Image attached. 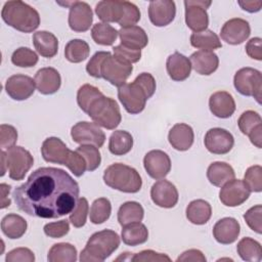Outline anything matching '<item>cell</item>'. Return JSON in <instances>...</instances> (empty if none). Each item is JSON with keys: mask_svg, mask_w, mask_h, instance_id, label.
Returning <instances> with one entry per match:
<instances>
[{"mask_svg": "<svg viewBox=\"0 0 262 262\" xmlns=\"http://www.w3.org/2000/svg\"><path fill=\"white\" fill-rule=\"evenodd\" d=\"M79 193V184L64 170L42 167L14 188L12 196L17 208L26 214L56 219L73 211Z\"/></svg>", "mask_w": 262, "mask_h": 262, "instance_id": "6da1fadb", "label": "cell"}, {"mask_svg": "<svg viewBox=\"0 0 262 262\" xmlns=\"http://www.w3.org/2000/svg\"><path fill=\"white\" fill-rule=\"evenodd\" d=\"M41 154L47 163L67 166L77 177H80L87 170L86 162L76 150L68 148L66 143L58 137L46 138L41 146Z\"/></svg>", "mask_w": 262, "mask_h": 262, "instance_id": "7a4b0ae2", "label": "cell"}, {"mask_svg": "<svg viewBox=\"0 0 262 262\" xmlns=\"http://www.w3.org/2000/svg\"><path fill=\"white\" fill-rule=\"evenodd\" d=\"M1 16L8 26L23 33H31L40 25L38 11L20 0L5 2Z\"/></svg>", "mask_w": 262, "mask_h": 262, "instance_id": "3957f363", "label": "cell"}, {"mask_svg": "<svg viewBox=\"0 0 262 262\" xmlns=\"http://www.w3.org/2000/svg\"><path fill=\"white\" fill-rule=\"evenodd\" d=\"M120 246L118 233L111 229H103L93 233L85 248L81 251V262H102Z\"/></svg>", "mask_w": 262, "mask_h": 262, "instance_id": "277c9868", "label": "cell"}, {"mask_svg": "<svg viewBox=\"0 0 262 262\" xmlns=\"http://www.w3.org/2000/svg\"><path fill=\"white\" fill-rule=\"evenodd\" d=\"M103 181L111 188L126 193L138 192L142 186L139 173L134 168L122 163L110 165L104 170Z\"/></svg>", "mask_w": 262, "mask_h": 262, "instance_id": "5b68a950", "label": "cell"}, {"mask_svg": "<svg viewBox=\"0 0 262 262\" xmlns=\"http://www.w3.org/2000/svg\"><path fill=\"white\" fill-rule=\"evenodd\" d=\"M87 115L96 125L107 130L116 129L122 121L120 107L117 101L104 95L93 101L87 112Z\"/></svg>", "mask_w": 262, "mask_h": 262, "instance_id": "8992f818", "label": "cell"}, {"mask_svg": "<svg viewBox=\"0 0 262 262\" xmlns=\"http://www.w3.org/2000/svg\"><path fill=\"white\" fill-rule=\"evenodd\" d=\"M234 88L238 93L245 96H253L258 103H261L262 75L253 68L239 69L233 78Z\"/></svg>", "mask_w": 262, "mask_h": 262, "instance_id": "52a82bcc", "label": "cell"}, {"mask_svg": "<svg viewBox=\"0 0 262 262\" xmlns=\"http://www.w3.org/2000/svg\"><path fill=\"white\" fill-rule=\"evenodd\" d=\"M7 170L12 180H23L34 164V159L29 150L21 146H11L5 151Z\"/></svg>", "mask_w": 262, "mask_h": 262, "instance_id": "ba28073f", "label": "cell"}, {"mask_svg": "<svg viewBox=\"0 0 262 262\" xmlns=\"http://www.w3.org/2000/svg\"><path fill=\"white\" fill-rule=\"evenodd\" d=\"M118 97L124 108L132 115L141 113L148 99L144 90L135 81L120 86L118 88Z\"/></svg>", "mask_w": 262, "mask_h": 262, "instance_id": "9c48e42d", "label": "cell"}, {"mask_svg": "<svg viewBox=\"0 0 262 262\" xmlns=\"http://www.w3.org/2000/svg\"><path fill=\"white\" fill-rule=\"evenodd\" d=\"M133 67L114 55H108L102 62L100 68L101 78L110 82L112 85L120 87L124 85L132 74Z\"/></svg>", "mask_w": 262, "mask_h": 262, "instance_id": "30bf717a", "label": "cell"}, {"mask_svg": "<svg viewBox=\"0 0 262 262\" xmlns=\"http://www.w3.org/2000/svg\"><path fill=\"white\" fill-rule=\"evenodd\" d=\"M211 1L204 0H186L185 6V23L193 33L203 32L209 26V15L207 8L211 5Z\"/></svg>", "mask_w": 262, "mask_h": 262, "instance_id": "8fae6325", "label": "cell"}, {"mask_svg": "<svg viewBox=\"0 0 262 262\" xmlns=\"http://www.w3.org/2000/svg\"><path fill=\"white\" fill-rule=\"evenodd\" d=\"M71 136L76 143L91 144L101 147L105 141V134L98 125L90 122H78L71 129Z\"/></svg>", "mask_w": 262, "mask_h": 262, "instance_id": "7c38bea8", "label": "cell"}, {"mask_svg": "<svg viewBox=\"0 0 262 262\" xmlns=\"http://www.w3.org/2000/svg\"><path fill=\"white\" fill-rule=\"evenodd\" d=\"M204 143L211 154L225 155L233 147L234 138L232 134L225 129L212 128L207 131Z\"/></svg>", "mask_w": 262, "mask_h": 262, "instance_id": "4fadbf2b", "label": "cell"}, {"mask_svg": "<svg viewBox=\"0 0 262 262\" xmlns=\"http://www.w3.org/2000/svg\"><path fill=\"white\" fill-rule=\"evenodd\" d=\"M143 166L151 178L160 180L164 179L169 174L171 170V160L165 151L152 149L144 156Z\"/></svg>", "mask_w": 262, "mask_h": 262, "instance_id": "5bb4252c", "label": "cell"}, {"mask_svg": "<svg viewBox=\"0 0 262 262\" xmlns=\"http://www.w3.org/2000/svg\"><path fill=\"white\" fill-rule=\"evenodd\" d=\"M250 193L251 190L244 180L232 179L222 186L219 192V199L227 207H237L249 199Z\"/></svg>", "mask_w": 262, "mask_h": 262, "instance_id": "9a60e30c", "label": "cell"}, {"mask_svg": "<svg viewBox=\"0 0 262 262\" xmlns=\"http://www.w3.org/2000/svg\"><path fill=\"white\" fill-rule=\"evenodd\" d=\"M93 21V12L88 3L74 1L69 12V27L72 31L82 33L90 29Z\"/></svg>", "mask_w": 262, "mask_h": 262, "instance_id": "2e32d148", "label": "cell"}, {"mask_svg": "<svg viewBox=\"0 0 262 262\" xmlns=\"http://www.w3.org/2000/svg\"><path fill=\"white\" fill-rule=\"evenodd\" d=\"M251 34L249 23L239 17L227 20L221 28L220 36L223 41L230 45H238L246 41Z\"/></svg>", "mask_w": 262, "mask_h": 262, "instance_id": "e0dca14e", "label": "cell"}, {"mask_svg": "<svg viewBox=\"0 0 262 262\" xmlns=\"http://www.w3.org/2000/svg\"><path fill=\"white\" fill-rule=\"evenodd\" d=\"M176 15L175 2L171 0H155L148 5V17L156 27H165L173 21Z\"/></svg>", "mask_w": 262, "mask_h": 262, "instance_id": "ac0fdd59", "label": "cell"}, {"mask_svg": "<svg viewBox=\"0 0 262 262\" xmlns=\"http://www.w3.org/2000/svg\"><path fill=\"white\" fill-rule=\"evenodd\" d=\"M35 81L26 75L17 74L9 77L5 84L6 93L14 100H26L35 92Z\"/></svg>", "mask_w": 262, "mask_h": 262, "instance_id": "d6986e66", "label": "cell"}, {"mask_svg": "<svg viewBox=\"0 0 262 262\" xmlns=\"http://www.w3.org/2000/svg\"><path fill=\"white\" fill-rule=\"evenodd\" d=\"M152 202L161 208H173L178 202V190L176 186L168 180L157 181L150 189Z\"/></svg>", "mask_w": 262, "mask_h": 262, "instance_id": "ffe728a7", "label": "cell"}, {"mask_svg": "<svg viewBox=\"0 0 262 262\" xmlns=\"http://www.w3.org/2000/svg\"><path fill=\"white\" fill-rule=\"evenodd\" d=\"M37 90L44 95H50L57 92L61 85V78L54 68L40 69L34 78Z\"/></svg>", "mask_w": 262, "mask_h": 262, "instance_id": "44dd1931", "label": "cell"}, {"mask_svg": "<svg viewBox=\"0 0 262 262\" xmlns=\"http://www.w3.org/2000/svg\"><path fill=\"white\" fill-rule=\"evenodd\" d=\"M126 2L118 0L99 1L95 6V13L103 23H120L126 13Z\"/></svg>", "mask_w": 262, "mask_h": 262, "instance_id": "7402d4cb", "label": "cell"}, {"mask_svg": "<svg viewBox=\"0 0 262 262\" xmlns=\"http://www.w3.org/2000/svg\"><path fill=\"white\" fill-rule=\"evenodd\" d=\"M241 232V225L236 219L225 217L218 220L213 227V236L222 245L234 243Z\"/></svg>", "mask_w": 262, "mask_h": 262, "instance_id": "603a6c76", "label": "cell"}, {"mask_svg": "<svg viewBox=\"0 0 262 262\" xmlns=\"http://www.w3.org/2000/svg\"><path fill=\"white\" fill-rule=\"evenodd\" d=\"M211 113L221 119L229 118L235 111V101L232 95L226 91L214 92L209 98Z\"/></svg>", "mask_w": 262, "mask_h": 262, "instance_id": "cb8c5ba5", "label": "cell"}, {"mask_svg": "<svg viewBox=\"0 0 262 262\" xmlns=\"http://www.w3.org/2000/svg\"><path fill=\"white\" fill-rule=\"evenodd\" d=\"M166 69L169 77L173 81H184L186 80L191 72V63L188 57L175 51L168 56L166 61Z\"/></svg>", "mask_w": 262, "mask_h": 262, "instance_id": "d4e9b609", "label": "cell"}, {"mask_svg": "<svg viewBox=\"0 0 262 262\" xmlns=\"http://www.w3.org/2000/svg\"><path fill=\"white\" fill-rule=\"evenodd\" d=\"M168 140L173 148L180 151L187 150L191 147L194 140L193 130L187 124H175L169 131Z\"/></svg>", "mask_w": 262, "mask_h": 262, "instance_id": "484cf974", "label": "cell"}, {"mask_svg": "<svg viewBox=\"0 0 262 262\" xmlns=\"http://www.w3.org/2000/svg\"><path fill=\"white\" fill-rule=\"evenodd\" d=\"M191 68L200 75L209 76L219 66V58L216 53L209 50H199L190 55Z\"/></svg>", "mask_w": 262, "mask_h": 262, "instance_id": "4316f807", "label": "cell"}, {"mask_svg": "<svg viewBox=\"0 0 262 262\" xmlns=\"http://www.w3.org/2000/svg\"><path fill=\"white\" fill-rule=\"evenodd\" d=\"M121 44L136 50H141L148 43V38L145 31L138 26L124 27L119 30Z\"/></svg>", "mask_w": 262, "mask_h": 262, "instance_id": "83f0119b", "label": "cell"}, {"mask_svg": "<svg viewBox=\"0 0 262 262\" xmlns=\"http://www.w3.org/2000/svg\"><path fill=\"white\" fill-rule=\"evenodd\" d=\"M33 44L37 52L46 58L56 55L58 40L54 34L47 31H38L33 35Z\"/></svg>", "mask_w": 262, "mask_h": 262, "instance_id": "f1b7e54d", "label": "cell"}, {"mask_svg": "<svg viewBox=\"0 0 262 262\" xmlns=\"http://www.w3.org/2000/svg\"><path fill=\"white\" fill-rule=\"evenodd\" d=\"M235 172L233 168L225 162H214L207 169V178L211 184L222 187L228 181L234 179Z\"/></svg>", "mask_w": 262, "mask_h": 262, "instance_id": "f546056e", "label": "cell"}, {"mask_svg": "<svg viewBox=\"0 0 262 262\" xmlns=\"http://www.w3.org/2000/svg\"><path fill=\"white\" fill-rule=\"evenodd\" d=\"M186 218L196 225L206 224L212 215V207L205 200H194L186 207Z\"/></svg>", "mask_w": 262, "mask_h": 262, "instance_id": "4dcf8cb0", "label": "cell"}, {"mask_svg": "<svg viewBox=\"0 0 262 262\" xmlns=\"http://www.w3.org/2000/svg\"><path fill=\"white\" fill-rule=\"evenodd\" d=\"M121 237L125 245L135 247L147 241L148 230L146 226L140 222L130 223L123 226Z\"/></svg>", "mask_w": 262, "mask_h": 262, "instance_id": "1f68e13d", "label": "cell"}, {"mask_svg": "<svg viewBox=\"0 0 262 262\" xmlns=\"http://www.w3.org/2000/svg\"><path fill=\"white\" fill-rule=\"evenodd\" d=\"M27 221L17 214L5 215L1 220L2 232L9 238L21 237L27 231Z\"/></svg>", "mask_w": 262, "mask_h": 262, "instance_id": "d6a6232c", "label": "cell"}, {"mask_svg": "<svg viewBox=\"0 0 262 262\" xmlns=\"http://www.w3.org/2000/svg\"><path fill=\"white\" fill-rule=\"evenodd\" d=\"M133 146L132 135L125 130H116L110 136L108 149L115 156L128 154Z\"/></svg>", "mask_w": 262, "mask_h": 262, "instance_id": "836d02e7", "label": "cell"}, {"mask_svg": "<svg viewBox=\"0 0 262 262\" xmlns=\"http://www.w3.org/2000/svg\"><path fill=\"white\" fill-rule=\"evenodd\" d=\"M144 210L142 206L134 201L126 202L120 206L118 211V221L124 226L134 222H140L143 219Z\"/></svg>", "mask_w": 262, "mask_h": 262, "instance_id": "e575fe53", "label": "cell"}, {"mask_svg": "<svg viewBox=\"0 0 262 262\" xmlns=\"http://www.w3.org/2000/svg\"><path fill=\"white\" fill-rule=\"evenodd\" d=\"M238 256L248 262H259L262 259V249L259 242L251 237L242 238L236 246Z\"/></svg>", "mask_w": 262, "mask_h": 262, "instance_id": "d590c367", "label": "cell"}, {"mask_svg": "<svg viewBox=\"0 0 262 262\" xmlns=\"http://www.w3.org/2000/svg\"><path fill=\"white\" fill-rule=\"evenodd\" d=\"M190 44L194 48L209 51L222 47L219 37L211 30L192 33L190 36Z\"/></svg>", "mask_w": 262, "mask_h": 262, "instance_id": "8d00e7d4", "label": "cell"}, {"mask_svg": "<svg viewBox=\"0 0 262 262\" xmlns=\"http://www.w3.org/2000/svg\"><path fill=\"white\" fill-rule=\"evenodd\" d=\"M90 53L89 45L81 39H73L69 41L64 47V57L73 63L84 61Z\"/></svg>", "mask_w": 262, "mask_h": 262, "instance_id": "74e56055", "label": "cell"}, {"mask_svg": "<svg viewBox=\"0 0 262 262\" xmlns=\"http://www.w3.org/2000/svg\"><path fill=\"white\" fill-rule=\"evenodd\" d=\"M49 262H75L77 260V249L69 243L54 244L48 251Z\"/></svg>", "mask_w": 262, "mask_h": 262, "instance_id": "f35d334b", "label": "cell"}, {"mask_svg": "<svg viewBox=\"0 0 262 262\" xmlns=\"http://www.w3.org/2000/svg\"><path fill=\"white\" fill-rule=\"evenodd\" d=\"M119 35L113 26L106 23H97L91 29V37L96 44L103 46H111L116 41Z\"/></svg>", "mask_w": 262, "mask_h": 262, "instance_id": "ab89813d", "label": "cell"}, {"mask_svg": "<svg viewBox=\"0 0 262 262\" xmlns=\"http://www.w3.org/2000/svg\"><path fill=\"white\" fill-rule=\"evenodd\" d=\"M111 213L112 205L110 200L106 198H99L92 203L89 218L93 224H101L110 218Z\"/></svg>", "mask_w": 262, "mask_h": 262, "instance_id": "60d3db41", "label": "cell"}, {"mask_svg": "<svg viewBox=\"0 0 262 262\" xmlns=\"http://www.w3.org/2000/svg\"><path fill=\"white\" fill-rule=\"evenodd\" d=\"M102 92L93 85L84 84L82 85L77 92V102L79 107L87 114L90 105L98 97L102 96Z\"/></svg>", "mask_w": 262, "mask_h": 262, "instance_id": "b9f144b4", "label": "cell"}, {"mask_svg": "<svg viewBox=\"0 0 262 262\" xmlns=\"http://www.w3.org/2000/svg\"><path fill=\"white\" fill-rule=\"evenodd\" d=\"M38 55L28 47H19L13 51L11 62L19 68H32L38 62Z\"/></svg>", "mask_w": 262, "mask_h": 262, "instance_id": "7bdbcfd3", "label": "cell"}, {"mask_svg": "<svg viewBox=\"0 0 262 262\" xmlns=\"http://www.w3.org/2000/svg\"><path fill=\"white\" fill-rule=\"evenodd\" d=\"M237 125L243 134L249 135L257 128L262 127V119L257 112L246 111L241 115Z\"/></svg>", "mask_w": 262, "mask_h": 262, "instance_id": "ee69618b", "label": "cell"}, {"mask_svg": "<svg viewBox=\"0 0 262 262\" xmlns=\"http://www.w3.org/2000/svg\"><path fill=\"white\" fill-rule=\"evenodd\" d=\"M76 151L81 155L85 160L87 171L92 172L99 167L101 162V156L98 147L91 144H82L76 149Z\"/></svg>", "mask_w": 262, "mask_h": 262, "instance_id": "f6af8a7d", "label": "cell"}, {"mask_svg": "<svg viewBox=\"0 0 262 262\" xmlns=\"http://www.w3.org/2000/svg\"><path fill=\"white\" fill-rule=\"evenodd\" d=\"M88 213H89L88 201L85 198H80L78 199V202L75 208L70 213L69 221L73 224V226L80 228L85 225Z\"/></svg>", "mask_w": 262, "mask_h": 262, "instance_id": "bcb514c9", "label": "cell"}, {"mask_svg": "<svg viewBox=\"0 0 262 262\" xmlns=\"http://www.w3.org/2000/svg\"><path fill=\"white\" fill-rule=\"evenodd\" d=\"M244 182L251 191L260 192L262 190V168L260 165H254L247 169Z\"/></svg>", "mask_w": 262, "mask_h": 262, "instance_id": "7dc6e473", "label": "cell"}, {"mask_svg": "<svg viewBox=\"0 0 262 262\" xmlns=\"http://www.w3.org/2000/svg\"><path fill=\"white\" fill-rule=\"evenodd\" d=\"M261 214H262V206L256 205L250 208L245 214L244 219L248 226L255 232L261 233L262 232V221H261Z\"/></svg>", "mask_w": 262, "mask_h": 262, "instance_id": "c3c4849f", "label": "cell"}, {"mask_svg": "<svg viewBox=\"0 0 262 262\" xmlns=\"http://www.w3.org/2000/svg\"><path fill=\"white\" fill-rule=\"evenodd\" d=\"M113 52H114V56H116L119 59H122L126 62H129L131 64L134 62H137L141 57V50L132 49V48L126 47L122 44L115 46L113 48Z\"/></svg>", "mask_w": 262, "mask_h": 262, "instance_id": "681fc988", "label": "cell"}, {"mask_svg": "<svg viewBox=\"0 0 262 262\" xmlns=\"http://www.w3.org/2000/svg\"><path fill=\"white\" fill-rule=\"evenodd\" d=\"M43 230L47 236L52 238H59L68 234V232L70 231V224L68 220L50 222L44 226Z\"/></svg>", "mask_w": 262, "mask_h": 262, "instance_id": "f907efd6", "label": "cell"}, {"mask_svg": "<svg viewBox=\"0 0 262 262\" xmlns=\"http://www.w3.org/2000/svg\"><path fill=\"white\" fill-rule=\"evenodd\" d=\"M111 55V52L108 51H97L88 61L86 66V72L93 78H101L100 75V68L103 62V60Z\"/></svg>", "mask_w": 262, "mask_h": 262, "instance_id": "816d5d0a", "label": "cell"}, {"mask_svg": "<svg viewBox=\"0 0 262 262\" xmlns=\"http://www.w3.org/2000/svg\"><path fill=\"white\" fill-rule=\"evenodd\" d=\"M17 140L16 129L7 124H2L0 126V146L1 148H9L14 146Z\"/></svg>", "mask_w": 262, "mask_h": 262, "instance_id": "f5cc1de1", "label": "cell"}, {"mask_svg": "<svg viewBox=\"0 0 262 262\" xmlns=\"http://www.w3.org/2000/svg\"><path fill=\"white\" fill-rule=\"evenodd\" d=\"M131 261L133 262H162V261H171L170 257L166 254L158 253L152 250H143L139 253L133 254L131 257Z\"/></svg>", "mask_w": 262, "mask_h": 262, "instance_id": "db71d44e", "label": "cell"}, {"mask_svg": "<svg viewBox=\"0 0 262 262\" xmlns=\"http://www.w3.org/2000/svg\"><path fill=\"white\" fill-rule=\"evenodd\" d=\"M6 262H34L35 255L28 248H16L9 251L5 258Z\"/></svg>", "mask_w": 262, "mask_h": 262, "instance_id": "11a10c76", "label": "cell"}, {"mask_svg": "<svg viewBox=\"0 0 262 262\" xmlns=\"http://www.w3.org/2000/svg\"><path fill=\"white\" fill-rule=\"evenodd\" d=\"M140 19V10L139 8L132 2H126V13L124 18L119 23L121 28L135 26Z\"/></svg>", "mask_w": 262, "mask_h": 262, "instance_id": "9f6ffc18", "label": "cell"}, {"mask_svg": "<svg viewBox=\"0 0 262 262\" xmlns=\"http://www.w3.org/2000/svg\"><path fill=\"white\" fill-rule=\"evenodd\" d=\"M134 81L141 86V88L144 90L148 98H150L154 95L156 91V80L151 74L141 73L135 78Z\"/></svg>", "mask_w": 262, "mask_h": 262, "instance_id": "6f0895ef", "label": "cell"}, {"mask_svg": "<svg viewBox=\"0 0 262 262\" xmlns=\"http://www.w3.org/2000/svg\"><path fill=\"white\" fill-rule=\"evenodd\" d=\"M262 40L259 37L252 38L246 44V52L247 54L256 60H262Z\"/></svg>", "mask_w": 262, "mask_h": 262, "instance_id": "680465c9", "label": "cell"}, {"mask_svg": "<svg viewBox=\"0 0 262 262\" xmlns=\"http://www.w3.org/2000/svg\"><path fill=\"white\" fill-rule=\"evenodd\" d=\"M177 262L179 261H183V262H189V261H193V262H205L206 261V257L205 255L200 251V250H196V249H190V250H187L185 252H183L177 259H176Z\"/></svg>", "mask_w": 262, "mask_h": 262, "instance_id": "91938a15", "label": "cell"}, {"mask_svg": "<svg viewBox=\"0 0 262 262\" xmlns=\"http://www.w3.org/2000/svg\"><path fill=\"white\" fill-rule=\"evenodd\" d=\"M237 3L248 12H257L262 7V1H238Z\"/></svg>", "mask_w": 262, "mask_h": 262, "instance_id": "94428289", "label": "cell"}, {"mask_svg": "<svg viewBox=\"0 0 262 262\" xmlns=\"http://www.w3.org/2000/svg\"><path fill=\"white\" fill-rule=\"evenodd\" d=\"M0 188H1V206H0V208L4 209L6 207H9L11 204L10 199L7 198L11 187H10V185H8L6 183H1Z\"/></svg>", "mask_w": 262, "mask_h": 262, "instance_id": "6125c7cd", "label": "cell"}, {"mask_svg": "<svg viewBox=\"0 0 262 262\" xmlns=\"http://www.w3.org/2000/svg\"><path fill=\"white\" fill-rule=\"evenodd\" d=\"M250 138V141L258 148H261V141H262V127L257 128L255 131H253L251 134L248 135Z\"/></svg>", "mask_w": 262, "mask_h": 262, "instance_id": "be15d7a7", "label": "cell"}, {"mask_svg": "<svg viewBox=\"0 0 262 262\" xmlns=\"http://www.w3.org/2000/svg\"><path fill=\"white\" fill-rule=\"evenodd\" d=\"M1 176L5 174V171L7 169V163H6V155L4 150H1Z\"/></svg>", "mask_w": 262, "mask_h": 262, "instance_id": "e7e4bbea", "label": "cell"}]
</instances>
